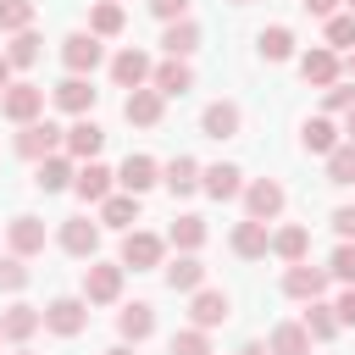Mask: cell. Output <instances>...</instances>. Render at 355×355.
I'll return each mask as SVG.
<instances>
[{"instance_id": "obj_1", "label": "cell", "mask_w": 355, "mask_h": 355, "mask_svg": "<svg viewBox=\"0 0 355 355\" xmlns=\"http://www.w3.org/2000/svg\"><path fill=\"white\" fill-rule=\"evenodd\" d=\"M0 111H6L11 122H39V111H44V89H39V83H11V89L0 94Z\"/></svg>"}, {"instance_id": "obj_2", "label": "cell", "mask_w": 355, "mask_h": 355, "mask_svg": "<svg viewBox=\"0 0 355 355\" xmlns=\"http://www.w3.org/2000/svg\"><path fill=\"white\" fill-rule=\"evenodd\" d=\"M67 133L55 128V122H22V133H17V155H28V161H44V155H55V144H61Z\"/></svg>"}, {"instance_id": "obj_3", "label": "cell", "mask_w": 355, "mask_h": 355, "mask_svg": "<svg viewBox=\"0 0 355 355\" xmlns=\"http://www.w3.org/2000/svg\"><path fill=\"white\" fill-rule=\"evenodd\" d=\"M83 322H89V300H50V305H44V327L61 333V338L83 333Z\"/></svg>"}, {"instance_id": "obj_4", "label": "cell", "mask_w": 355, "mask_h": 355, "mask_svg": "<svg viewBox=\"0 0 355 355\" xmlns=\"http://www.w3.org/2000/svg\"><path fill=\"white\" fill-rule=\"evenodd\" d=\"M100 55H105V50H100V33H72V39L61 44L67 72H78V78H83V72H94V67H100Z\"/></svg>"}, {"instance_id": "obj_5", "label": "cell", "mask_w": 355, "mask_h": 355, "mask_svg": "<svg viewBox=\"0 0 355 355\" xmlns=\"http://www.w3.org/2000/svg\"><path fill=\"white\" fill-rule=\"evenodd\" d=\"M122 294V266H83V300L89 305H111Z\"/></svg>"}, {"instance_id": "obj_6", "label": "cell", "mask_w": 355, "mask_h": 355, "mask_svg": "<svg viewBox=\"0 0 355 355\" xmlns=\"http://www.w3.org/2000/svg\"><path fill=\"white\" fill-rule=\"evenodd\" d=\"M300 78L316 83V89H333V78H338V55H333V44L305 50V55H300Z\"/></svg>"}, {"instance_id": "obj_7", "label": "cell", "mask_w": 355, "mask_h": 355, "mask_svg": "<svg viewBox=\"0 0 355 355\" xmlns=\"http://www.w3.org/2000/svg\"><path fill=\"white\" fill-rule=\"evenodd\" d=\"M244 205H250V216H255V222H272V216L283 211V183H272V178H255V183L244 189Z\"/></svg>"}, {"instance_id": "obj_8", "label": "cell", "mask_w": 355, "mask_h": 355, "mask_svg": "<svg viewBox=\"0 0 355 355\" xmlns=\"http://www.w3.org/2000/svg\"><path fill=\"white\" fill-rule=\"evenodd\" d=\"M161 89H128V100H122V116L128 122H139V128H155L161 122Z\"/></svg>"}, {"instance_id": "obj_9", "label": "cell", "mask_w": 355, "mask_h": 355, "mask_svg": "<svg viewBox=\"0 0 355 355\" xmlns=\"http://www.w3.org/2000/svg\"><path fill=\"white\" fill-rule=\"evenodd\" d=\"M150 72H155V67H150V55H144V50H133V44L111 61V78H116L122 89H144V78H150Z\"/></svg>"}, {"instance_id": "obj_10", "label": "cell", "mask_w": 355, "mask_h": 355, "mask_svg": "<svg viewBox=\"0 0 355 355\" xmlns=\"http://www.w3.org/2000/svg\"><path fill=\"white\" fill-rule=\"evenodd\" d=\"M61 250H67V255H94V250H100V227H94L89 216L61 222Z\"/></svg>"}, {"instance_id": "obj_11", "label": "cell", "mask_w": 355, "mask_h": 355, "mask_svg": "<svg viewBox=\"0 0 355 355\" xmlns=\"http://www.w3.org/2000/svg\"><path fill=\"white\" fill-rule=\"evenodd\" d=\"M266 250H272V233H266V222H255V216H250V222H239V227H233V255H244V261H261Z\"/></svg>"}, {"instance_id": "obj_12", "label": "cell", "mask_w": 355, "mask_h": 355, "mask_svg": "<svg viewBox=\"0 0 355 355\" xmlns=\"http://www.w3.org/2000/svg\"><path fill=\"white\" fill-rule=\"evenodd\" d=\"M155 261H161V239H155V233H128V239H122V266L150 272Z\"/></svg>"}, {"instance_id": "obj_13", "label": "cell", "mask_w": 355, "mask_h": 355, "mask_svg": "<svg viewBox=\"0 0 355 355\" xmlns=\"http://www.w3.org/2000/svg\"><path fill=\"white\" fill-rule=\"evenodd\" d=\"M283 288H288L294 300H322V288H327V272H316V266L294 261V266L283 272Z\"/></svg>"}, {"instance_id": "obj_14", "label": "cell", "mask_w": 355, "mask_h": 355, "mask_svg": "<svg viewBox=\"0 0 355 355\" xmlns=\"http://www.w3.org/2000/svg\"><path fill=\"white\" fill-rule=\"evenodd\" d=\"M116 333H122L128 344H139V338H150V333H155V311H150L144 300H133V305H122V311H116Z\"/></svg>"}, {"instance_id": "obj_15", "label": "cell", "mask_w": 355, "mask_h": 355, "mask_svg": "<svg viewBox=\"0 0 355 355\" xmlns=\"http://www.w3.org/2000/svg\"><path fill=\"white\" fill-rule=\"evenodd\" d=\"M100 144H105V128H100V122H89V116H78V122L67 128V150H72V155H83V161H94V155H100Z\"/></svg>"}, {"instance_id": "obj_16", "label": "cell", "mask_w": 355, "mask_h": 355, "mask_svg": "<svg viewBox=\"0 0 355 355\" xmlns=\"http://www.w3.org/2000/svg\"><path fill=\"white\" fill-rule=\"evenodd\" d=\"M44 327V311H33V305H11L6 316H0V333L11 338V344H22V338H33Z\"/></svg>"}, {"instance_id": "obj_17", "label": "cell", "mask_w": 355, "mask_h": 355, "mask_svg": "<svg viewBox=\"0 0 355 355\" xmlns=\"http://www.w3.org/2000/svg\"><path fill=\"white\" fill-rule=\"evenodd\" d=\"M200 128H205V139H233V133H239V105H233V100H216V105H205Z\"/></svg>"}, {"instance_id": "obj_18", "label": "cell", "mask_w": 355, "mask_h": 355, "mask_svg": "<svg viewBox=\"0 0 355 355\" xmlns=\"http://www.w3.org/2000/svg\"><path fill=\"white\" fill-rule=\"evenodd\" d=\"M189 316H194V327H216V322H227V294H222V288H200L194 305H189Z\"/></svg>"}, {"instance_id": "obj_19", "label": "cell", "mask_w": 355, "mask_h": 355, "mask_svg": "<svg viewBox=\"0 0 355 355\" xmlns=\"http://www.w3.org/2000/svg\"><path fill=\"white\" fill-rule=\"evenodd\" d=\"M150 78H155V89H161V94H189V89H194V72H189V61H178V55H172V61H161Z\"/></svg>"}, {"instance_id": "obj_20", "label": "cell", "mask_w": 355, "mask_h": 355, "mask_svg": "<svg viewBox=\"0 0 355 355\" xmlns=\"http://www.w3.org/2000/svg\"><path fill=\"white\" fill-rule=\"evenodd\" d=\"M55 105H61V111H72V116H83V111L94 105V89H89V78H78V72H72L67 83H55Z\"/></svg>"}, {"instance_id": "obj_21", "label": "cell", "mask_w": 355, "mask_h": 355, "mask_svg": "<svg viewBox=\"0 0 355 355\" xmlns=\"http://www.w3.org/2000/svg\"><path fill=\"white\" fill-rule=\"evenodd\" d=\"M200 189H205L211 200H233V194H239V166H227V161L205 166V172H200Z\"/></svg>"}, {"instance_id": "obj_22", "label": "cell", "mask_w": 355, "mask_h": 355, "mask_svg": "<svg viewBox=\"0 0 355 355\" xmlns=\"http://www.w3.org/2000/svg\"><path fill=\"white\" fill-rule=\"evenodd\" d=\"M72 189H78V200H89V205H100L105 194H111V172L100 166V161H89L78 178H72Z\"/></svg>"}, {"instance_id": "obj_23", "label": "cell", "mask_w": 355, "mask_h": 355, "mask_svg": "<svg viewBox=\"0 0 355 355\" xmlns=\"http://www.w3.org/2000/svg\"><path fill=\"white\" fill-rule=\"evenodd\" d=\"M100 222L105 227H133L139 222V194H105L100 200Z\"/></svg>"}, {"instance_id": "obj_24", "label": "cell", "mask_w": 355, "mask_h": 355, "mask_svg": "<svg viewBox=\"0 0 355 355\" xmlns=\"http://www.w3.org/2000/svg\"><path fill=\"white\" fill-rule=\"evenodd\" d=\"M116 183H122L128 194H144V189L155 183V161H150V155H128L122 172H116Z\"/></svg>"}, {"instance_id": "obj_25", "label": "cell", "mask_w": 355, "mask_h": 355, "mask_svg": "<svg viewBox=\"0 0 355 355\" xmlns=\"http://www.w3.org/2000/svg\"><path fill=\"white\" fill-rule=\"evenodd\" d=\"M11 250L17 255H39L44 250V222L39 216H17L11 222Z\"/></svg>"}, {"instance_id": "obj_26", "label": "cell", "mask_w": 355, "mask_h": 355, "mask_svg": "<svg viewBox=\"0 0 355 355\" xmlns=\"http://www.w3.org/2000/svg\"><path fill=\"white\" fill-rule=\"evenodd\" d=\"M72 178H78V172H72V161H67V155H44V161H39V178H33V183H39L44 194H55V189H67Z\"/></svg>"}, {"instance_id": "obj_27", "label": "cell", "mask_w": 355, "mask_h": 355, "mask_svg": "<svg viewBox=\"0 0 355 355\" xmlns=\"http://www.w3.org/2000/svg\"><path fill=\"white\" fill-rule=\"evenodd\" d=\"M305 250H311V233H305V227H283V233H272V255H277V261L294 266V261H305Z\"/></svg>"}, {"instance_id": "obj_28", "label": "cell", "mask_w": 355, "mask_h": 355, "mask_svg": "<svg viewBox=\"0 0 355 355\" xmlns=\"http://www.w3.org/2000/svg\"><path fill=\"white\" fill-rule=\"evenodd\" d=\"M200 283H205V266H200V261L183 250V255L166 266V288H183V294H189V288H200Z\"/></svg>"}, {"instance_id": "obj_29", "label": "cell", "mask_w": 355, "mask_h": 355, "mask_svg": "<svg viewBox=\"0 0 355 355\" xmlns=\"http://www.w3.org/2000/svg\"><path fill=\"white\" fill-rule=\"evenodd\" d=\"M272 355H311V333H305V322H283V327L272 333Z\"/></svg>"}, {"instance_id": "obj_30", "label": "cell", "mask_w": 355, "mask_h": 355, "mask_svg": "<svg viewBox=\"0 0 355 355\" xmlns=\"http://www.w3.org/2000/svg\"><path fill=\"white\" fill-rule=\"evenodd\" d=\"M161 44H166V55H178V61H183V55L200 44V28H194L189 17H178V22H166V39H161Z\"/></svg>"}, {"instance_id": "obj_31", "label": "cell", "mask_w": 355, "mask_h": 355, "mask_svg": "<svg viewBox=\"0 0 355 355\" xmlns=\"http://www.w3.org/2000/svg\"><path fill=\"white\" fill-rule=\"evenodd\" d=\"M89 33H100V39L122 33V6H116V0H100V6L89 11Z\"/></svg>"}, {"instance_id": "obj_32", "label": "cell", "mask_w": 355, "mask_h": 355, "mask_svg": "<svg viewBox=\"0 0 355 355\" xmlns=\"http://www.w3.org/2000/svg\"><path fill=\"white\" fill-rule=\"evenodd\" d=\"M255 44H261L266 61H288V55H294V33H288V28H261Z\"/></svg>"}, {"instance_id": "obj_33", "label": "cell", "mask_w": 355, "mask_h": 355, "mask_svg": "<svg viewBox=\"0 0 355 355\" xmlns=\"http://www.w3.org/2000/svg\"><path fill=\"white\" fill-rule=\"evenodd\" d=\"M305 150H316V155H333V150H338V128H333L327 116L305 122Z\"/></svg>"}, {"instance_id": "obj_34", "label": "cell", "mask_w": 355, "mask_h": 355, "mask_svg": "<svg viewBox=\"0 0 355 355\" xmlns=\"http://www.w3.org/2000/svg\"><path fill=\"white\" fill-rule=\"evenodd\" d=\"M166 189H172V194H194V189H200V166H194L189 155H178V161L166 166Z\"/></svg>"}, {"instance_id": "obj_35", "label": "cell", "mask_w": 355, "mask_h": 355, "mask_svg": "<svg viewBox=\"0 0 355 355\" xmlns=\"http://www.w3.org/2000/svg\"><path fill=\"white\" fill-rule=\"evenodd\" d=\"M166 239H172V244H178V250H189V255H194V250H200V244H205V222H200V216H178V222H172V233H166Z\"/></svg>"}, {"instance_id": "obj_36", "label": "cell", "mask_w": 355, "mask_h": 355, "mask_svg": "<svg viewBox=\"0 0 355 355\" xmlns=\"http://www.w3.org/2000/svg\"><path fill=\"white\" fill-rule=\"evenodd\" d=\"M305 333H311V338H333V333H338V311L311 300V311H305Z\"/></svg>"}, {"instance_id": "obj_37", "label": "cell", "mask_w": 355, "mask_h": 355, "mask_svg": "<svg viewBox=\"0 0 355 355\" xmlns=\"http://www.w3.org/2000/svg\"><path fill=\"white\" fill-rule=\"evenodd\" d=\"M327 183H355V144L349 139L327 155Z\"/></svg>"}, {"instance_id": "obj_38", "label": "cell", "mask_w": 355, "mask_h": 355, "mask_svg": "<svg viewBox=\"0 0 355 355\" xmlns=\"http://www.w3.org/2000/svg\"><path fill=\"white\" fill-rule=\"evenodd\" d=\"M0 28H6V33L33 28V0H0Z\"/></svg>"}, {"instance_id": "obj_39", "label": "cell", "mask_w": 355, "mask_h": 355, "mask_svg": "<svg viewBox=\"0 0 355 355\" xmlns=\"http://www.w3.org/2000/svg\"><path fill=\"white\" fill-rule=\"evenodd\" d=\"M6 55H11V67H33V61H39V33H33V28H22V33L11 39V50H6Z\"/></svg>"}, {"instance_id": "obj_40", "label": "cell", "mask_w": 355, "mask_h": 355, "mask_svg": "<svg viewBox=\"0 0 355 355\" xmlns=\"http://www.w3.org/2000/svg\"><path fill=\"white\" fill-rule=\"evenodd\" d=\"M172 355H211L205 327H183V333H172Z\"/></svg>"}, {"instance_id": "obj_41", "label": "cell", "mask_w": 355, "mask_h": 355, "mask_svg": "<svg viewBox=\"0 0 355 355\" xmlns=\"http://www.w3.org/2000/svg\"><path fill=\"white\" fill-rule=\"evenodd\" d=\"M327 44L333 50H349L355 44V11L349 17H327Z\"/></svg>"}, {"instance_id": "obj_42", "label": "cell", "mask_w": 355, "mask_h": 355, "mask_svg": "<svg viewBox=\"0 0 355 355\" xmlns=\"http://www.w3.org/2000/svg\"><path fill=\"white\" fill-rule=\"evenodd\" d=\"M22 283H28V266H22V255L11 250V255L0 261V288H22Z\"/></svg>"}, {"instance_id": "obj_43", "label": "cell", "mask_w": 355, "mask_h": 355, "mask_svg": "<svg viewBox=\"0 0 355 355\" xmlns=\"http://www.w3.org/2000/svg\"><path fill=\"white\" fill-rule=\"evenodd\" d=\"M327 111H355V83H333L327 89Z\"/></svg>"}, {"instance_id": "obj_44", "label": "cell", "mask_w": 355, "mask_h": 355, "mask_svg": "<svg viewBox=\"0 0 355 355\" xmlns=\"http://www.w3.org/2000/svg\"><path fill=\"white\" fill-rule=\"evenodd\" d=\"M333 272H338L344 283H355V244H338V250H333Z\"/></svg>"}, {"instance_id": "obj_45", "label": "cell", "mask_w": 355, "mask_h": 355, "mask_svg": "<svg viewBox=\"0 0 355 355\" xmlns=\"http://www.w3.org/2000/svg\"><path fill=\"white\" fill-rule=\"evenodd\" d=\"M150 11L161 22H178V17H189V0H150Z\"/></svg>"}, {"instance_id": "obj_46", "label": "cell", "mask_w": 355, "mask_h": 355, "mask_svg": "<svg viewBox=\"0 0 355 355\" xmlns=\"http://www.w3.org/2000/svg\"><path fill=\"white\" fill-rule=\"evenodd\" d=\"M333 227H338L344 239H355V205H338V211H333Z\"/></svg>"}, {"instance_id": "obj_47", "label": "cell", "mask_w": 355, "mask_h": 355, "mask_svg": "<svg viewBox=\"0 0 355 355\" xmlns=\"http://www.w3.org/2000/svg\"><path fill=\"white\" fill-rule=\"evenodd\" d=\"M333 311H338V322H344V327H355V288H349V294H338V305H333Z\"/></svg>"}, {"instance_id": "obj_48", "label": "cell", "mask_w": 355, "mask_h": 355, "mask_svg": "<svg viewBox=\"0 0 355 355\" xmlns=\"http://www.w3.org/2000/svg\"><path fill=\"white\" fill-rule=\"evenodd\" d=\"M300 6H305L311 17H333V6H338V0H300Z\"/></svg>"}, {"instance_id": "obj_49", "label": "cell", "mask_w": 355, "mask_h": 355, "mask_svg": "<svg viewBox=\"0 0 355 355\" xmlns=\"http://www.w3.org/2000/svg\"><path fill=\"white\" fill-rule=\"evenodd\" d=\"M11 89V55H0V94Z\"/></svg>"}, {"instance_id": "obj_50", "label": "cell", "mask_w": 355, "mask_h": 355, "mask_svg": "<svg viewBox=\"0 0 355 355\" xmlns=\"http://www.w3.org/2000/svg\"><path fill=\"white\" fill-rule=\"evenodd\" d=\"M239 355H272V344H244Z\"/></svg>"}, {"instance_id": "obj_51", "label": "cell", "mask_w": 355, "mask_h": 355, "mask_svg": "<svg viewBox=\"0 0 355 355\" xmlns=\"http://www.w3.org/2000/svg\"><path fill=\"white\" fill-rule=\"evenodd\" d=\"M344 133H349V144H355V111H349V122H344Z\"/></svg>"}, {"instance_id": "obj_52", "label": "cell", "mask_w": 355, "mask_h": 355, "mask_svg": "<svg viewBox=\"0 0 355 355\" xmlns=\"http://www.w3.org/2000/svg\"><path fill=\"white\" fill-rule=\"evenodd\" d=\"M105 355H133V349H122V344H116V349H105Z\"/></svg>"}, {"instance_id": "obj_53", "label": "cell", "mask_w": 355, "mask_h": 355, "mask_svg": "<svg viewBox=\"0 0 355 355\" xmlns=\"http://www.w3.org/2000/svg\"><path fill=\"white\" fill-rule=\"evenodd\" d=\"M349 78H355V44H349Z\"/></svg>"}, {"instance_id": "obj_54", "label": "cell", "mask_w": 355, "mask_h": 355, "mask_svg": "<svg viewBox=\"0 0 355 355\" xmlns=\"http://www.w3.org/2000/svg\"><path fill=\"white\" fill-rule=\"evenodd\" d=\"M17 355H33V349H17Z\"/></svg>"}, {"instance_id": "obj_55", "label": "cell", "mask_w": 355, "mask_h": 355, "mask_svg": "<svg viewBox=\"0 0 355 355\" xmlns=\"http://www.w3.org/2000/svg\"><path fill=\"white\" fill-rule=\"evenodd\" d=\"M233 6H250V0H233Z\"/></svg>"}, {"instance_id": "obj_56", "label": "cell", "mask_w": 355, "mask_h": 355, "mask_svg": "<svg viewBox=\"0 0 355 355\" xmlns=\"http://www.w3.org/2000/svg\"><path fill=\"white\" fill-rule=\"evenodd\" d=\"M349 11H355V0H349Z\"/></svg>"}, {"instance_id": "obj_57", "label": "cell", "mask_w": 355, "mask_h": 355, "mask_svg": "<svg viewBox=\"0 0 355 355\" xmlns=\"http://www.w3.org/2000/svg\"><path fill=\"white\" fill-rule=\"evenodd\" d=\"M0 338H6V333H0Z\"/></svg>"}]
</instances>
